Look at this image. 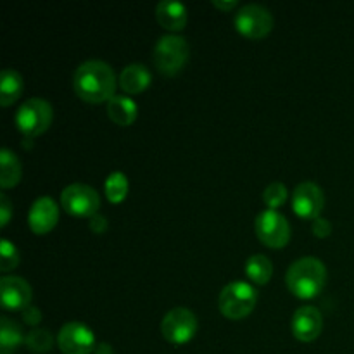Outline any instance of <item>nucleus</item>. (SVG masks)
Masks as SVG:
<instances>
[{"label":"nucleus","instance_id":"9b49d317","mask_svg":"<svg viewBox=\"0 0 354 354\" xmlns=\"http://www.w3.org/2000/svg\"><path fill=\"white\" fill-rule=\"evenodd\" d=\"M325 206V194L322 187L313 182H303L296 187L292 194V209L303 220L320 218Z\"/></svg>","mask_w":354,"mask_h":354},{"label":"nucleus","instance_id":"393cba45","mask_svg":"<svg viewBox=\"0 0 354 354\" xmlns=\"http://www.w3.org/2000/svg\"><path fill=\"white\" fill-rule=\"evenodd\" d=\"M19 251H17L16 245L7 241V239H3L0 242V270L3 273H7L10 270L17 268L19 266Z\"/></svg>","mask_w":354,"mask_h":354},{"label":"nucleus","instance_id":"6ab92c4d","mask_svg":"<svg viewBox=\"0 0 354 354\" xmlns=\"http://www.w3.org/2000/svg\"><path fill=\"white\" fill-rule=\"evenodd\" d=\"M21 175H23V168L10 149L3 147L0 151V187L2 189H12L21 182Z\"/></svg>","mask_w":354,"mask_h":354},{"label":"nucleus","instance_id":"ddd939ff","mask_svg":"<svg viewBox=\"0 0 354 354\" xmlns=\"http://www.w3.org/2000/svg\"><path fill=\"white\" fill-rule=\"evenodd\" d=\"M322 328H324L322 311L315 306H301L290 322L292 335L301 342H313L315 339L320 337Z\"/></svg>","mask_w":354,"mask_h":354},{"label":"nucleus","instance_id":"5701e85b","mask_svg":"<svg viewBox=\"0 0 354 354\" xmlns=\"http://www.w3.org/2000/svg\"><path fill=\"white\" fill-rule=\"evenodd\" d=\"M54 335L48 328H33L24 339V344L33 353H48L54 348Z\"/></svg>","mask_w":354,"mask_h":354},{"label":"nucleus","instance_id":"f3484780","mask_svg":"<svg viewBox=\"0 0 354 354\" xmlns=\"http://www.w3.org/2000/svg\"><path fill=\"white\" fill-rule=\"evenodd\" d=\"M107 116L118 127H130L138 118V106L131 97L114 95L107 102Z\"/></svg>","mask_w":354,"mask_h":354},{"label":"nucleus","instance_id":"1a4fd4ad","mask_svg":"<svg viewBox=\"0 0 354 354\" xmlns=\"http://www.w3.org/2000/svg\"><path fill=\"white\" fill-rule=\"evenodd\" d=\"M61 204L64 211L76 218L95 216L100 207V197L95 189L83 183L68 185L61 194Z\"/></svg>","mask_w":354,"mask_h":354},{"label":"nucleus","instance_id":"0eeeda50","mask_svg":"<svg viewBox=\"0 0 354 354\" xmlns=\"http://www.w3.org/2000/svg\"><path fill=\"white\" fill-rule=\"evenodd\" d=\"M256 235L270 249H283L290 241V225L279 211H261L256 218Z\"/></svg>","mask_w":354,"mask_h":354},{"label":"nucleus","instance_id":"4468645a","mask_svg":"<svg viewBox=\"0 0 354 354\" xmlns=\"http://www.w3.org/2000/svg\"><path fill=\"white\" fill-rule=\"evenodd\" d=\"M59 221V207L52 197H38L31 206L30 214H28V225H30L31 232L37 235H45Z\"/></svg>","mask_w":354,"mask_h":354},{"label":"nucleus","instance_id":"6e6552de","mask_svg":"<svg viewBox=\"0 0 354 354\" xmlns=\"http://www.w3.org/2000/svg\"><path fill=\"white\" fill-rule=\"evenodd\" d=\"M161 334L169 344H187L197 334V317L187 308H173L162 318Z\"/></svg>","mask_w":354,"mask_h":354},{"label":"nucleus","instance_id":"b1692460","mask_svg":"<svg viewBox=\"0 0 354 354\" xmlns=\"http://www.w3.org/2000/svg\"><path fill=\"white\" fill-rule=\"evenodd\" d=\"M287 199H289V190H287V187L282 182L270 183L265 189V192H263V201L268 206V209L277 211L287 203Z\"/></svg>","mask_w":354,"mask_h":354},{"label":"nucleus","instance_id":"423d86ee","mask_svg":"<svg viewBox=\"0 0 354 354\" xmlns=\"http://www.w3.org/2000/svg\"><path fill=\"white\" fill-rule=\"evenodd\" d=\"M234 26L242 37L261 40L273 30V16L266 7L259 3H248L241 7L234 17Z\"/></svg>","mask_w":354,"mask_h":354},{"label":"nucleus","instance_id":"2eb2a0df","mask_svg":"<svg viewBox=\"0 0 354 354\" xmlns=\"http://www.w3.org/2000/svg\"><path fill=\"white\" fill-rule=\"evenodd\" d=\"M156 17L158 23L168 31H182L187 26L189 12L182 2H173V0H162L156 7Z\"/></svg>","mask_w":354,"mask_h":354},{"label":"nucleus","instance_id":"aec40b11","mask_svg":"<svg viewBox=\"0 0 354 354\" xmlns=\"http://www.w3.org/2000/svg\"><path fill=\"white\" fill-rule=\"evenodd\" d=\"M23 328L10 318H0V354H12L24 342Z\"/></svg>","mask_w":354,"mask_h":354},{"label":"nucleus","instance_id":"f8f14e48","mask_svg":"<svg viewBox=\"0 0 354 354\" xmlns=\"http://www.w3.org/2000/svg\"><path fill=\"white\" fill-rule=\"evenodd\" d=\"M31 286L21 277H3L0 280V301L3 310L24 311L31 306Z\"/></svg>","mask_w":354,"mask_h":354},{"label":"nucleus","instance_id":"39448f33","mask_svg":"<svg viewBox=\"0 0 354 354\" xmlns=\"http://www.w3.org/2000/svg\"><path fill=\"white\" fill-rule=\"evenodd\" d=\"M54 111L44 99H28L16 113V127L26 138H35L50 128Z\"/></svg>","mask_w":354,"mask_h":354},{"label":"nucleus","instance_id":"f03ea898","mask_svg":"<svg viewBox=\"0 0 354 354\" xmlns=\"http://www.w3.org/2000/svg\"><path fill=\"white\" fill-rule=\"evenodd\" d=\"M286 283L290 294L299 299H313L327 283V268L318 258H301L289 266L286 273Z\"/></svg>","mask_w":354,"mask_h":354},{"label":"nucleus","instance_id":"20e7f679","mask_svg":"<svg viewBox=\"0 0 354 354\" xmlns=\"http://www.w3.org/2000/svg\"><path fill=\"white\" fill-rule=\"evenodd\" d=\"M258 290L248 282H232L221 290L220 311L228 320H244L258 304Z\"/></svg>","mask_w":354,"mask_h":354},{"label":"nucleus","instance_id":"a878e982","mask_svg":"<svg viewBox=\"0 0 354 354\" xmlns=\"http://www.w3.org/2000/svg\"><path fill=\"white\" fill-rule=\"evenodd\" d=\"M10 214H12V204L9 197L6 194H0V227L6 228L9 225Z\"/></svg>","mask_w":354,"mask_h":354},{"label":"nucleus","instance_id":"7c9ffc66","mask_svg":"<svg viewBox=\"0 0 354 354\" xmlns=\"http://www.w3.org/2000/svg\"><path fill=\"white\" fill-rule=\"evenodd\" d=\"M95 354H114V353H113V348H111L109 344L102 342V344H97Z\"/></svg>","mask_w":354,"mask_h":354},{"label":"nucleus","instance_id":"cd10ccee","mask_svg":"<svg viewBox=\"0 0 354 354\" xmlns=\"http://www.w3.org/2000/svg\"><path fill=\"white\" fill-rule=\"evenodd\" d=\"M90 230H92L93 234H97V235L104 234V232L107 230V220H106V218H104L102 214H99V213H97L95 216L90 218Z\"/></svg>","mask_w":354,"mask_h":354},{"label":"nucleus","instance_id":"a211bd4d","mask_svg":"<svg viewBox=\"0 0 354 354\" xmlns=\"http://www.w3.org/2000/svg\"><path fill=\"white\" fill-rule=\"evenodd\" d=\"M24 83L16 69H3L0 75V106L9 107L23 95Z\"/></svg>","mask_w":354,"mask_h":354},{"label":"nucleus","instance_id":"412c9836","mask_svg":"<svg viewBox=\"0 0 354 354\" xmlns=\"http://www.w3.org/2000/svg\"><path fill=\"white\" fill-rule=\"evenodd\" d=\"M245 275L256 286H266L273 277V263L263 254H254L245 261Z\"/></svg>","mask_w":354,"mask_h":354},{"label":"nucleus","instance_id":"9d476101","mask_svg":"<svg viewBox=\"0 0 354 354\" xmlns=\"http://www.w3.org/2000/svg\"><path fill=\"white\" fill-rule=\"evenodd\" d=\"M57 346L64 354H90L97 349L93 332L80 322H69L61 328Z\"/></svg>","mask_w":354,"mask_h":354},{"label":"nucleus","instance_id":"dca6fc26","mask_svg":"<svg viewBox=\"0 0 354 354\" xmlns=\"http://www.w3.org/2000/svg\"><path fill=\"white\" fill-rule=\"evenodd\" d=\"M152 82V75L144 64H130L121 71L118 86L128 95H137L149 88Z\"/></svg>","mask_w":354,"mask_h":354},{"label":"nucleus","instance_id":"c756f323","mask_svg":"<svg viewBox=\"0 0 354 354\" xmlns=\"http://www.w3.org/2000/svg\"><path fill=\"white\" fill-rule=\"evenodd\" d=\"M213 6L216 7V9L220 10H225V12H230V10H234L235 7H237V0H213Z\"/></svg>","mask_w":354,"mask_h":354},{"label":"nucleus","instance_id":"c85d7f7f","mask_svg":"<svg viewBox=\"0 0 354 354\" xmlns=\"http://www.w3.org/2000/svg\"><path fill=\"white\" fill-rule=\"evenodd\" d=\"M23 322L28 325H38L41 322V313L38 308L30 306L23 311Z\"/></svg>","mask_w":354,"mask_h":354},{"label":"nucleus","instance_id":"7ed1b4c3","mask_svg":"<svg viewBox=\"0 0 354 354\" xmlns=\"http://www.w3.org/2000/svg\"><path fill=\"white\" fill-rule=\"evenodd\" d=\"M189 52L185 38L180 35H165L159 38L152 52L156 69L165 76L178 75L189 61Z\"/></svg>","mask_w":354,"mask_h":354},{"label":"nucleus","instance_id":"4be33fe9","mask_svg":"<svg viewBox=\"0 0 354 354\" xmlns=\"http://www.w3.org/2000/svg\"><path fill=\"white\" fill-rule=\"evenodd\" d=\"M106 197L109 203L113 204H120L127 199L128 196V178L124 173L116 171V173H111L106 180Z\"/></svg>","mask_w":354,"mask_h":354},{"label":"nucleus","instance_id":"f257e3e1","mask_svg":"<svg viewBox=\"0 0 354 354\" xmlns=\"http://www.w3.org/2000/svg\"><path fill=\"white\" fill-rule=\"evenodd\" d=\"M76 95L88 104L109 102L116 95L118 80L114 69L104 61H85L78 66L73 78Z\"/></svg>","mask_w":354,"mask_h":354},{"label":"nucleus","instance_id":"bb28decb","mask_svg":"<svg viewBox=\"0 0 354 354\" xmlns=\"http://www.w3.org/2000/svg\"><path fill=\"white\" fill-rule=\"evenodd\" d=\"M313 234L317 235L318 239H327L328 235L332 234V225L330 221L325 220V218H317V220L313 221Z\"/></svg>","mask_w":354,"mask_h":354}]
</instances>
